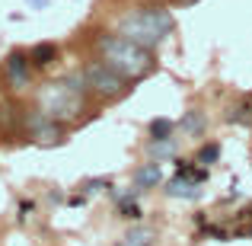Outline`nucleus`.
Returning a JSON list of instances; mask_svg holds the SVG:
<instances>
[{
  "instance_id": "f257e3e1",
  "label": "nucleus",
  "mask_w": 252,
  "mask_h": 246,
  "mask_svg": "<svg viewBox=\"0 0 252 246\" xmlns=\"http://www.w3.org/2000/svg\"><path fill=\"white\" fill-rule=\"evenodd\" d=\"M38 109L48 112L58 122H70L86 109V80L80 74L61 77V80L48 83L38 93Z\"/></svg>"
},
{
  "instance_id": "f03ea898",
  "label": "nucleus",
  "mask_w": 252,
  "mask_h": 246,
  "mask_svg": "<svg viewBox=\"0 0 252 246\" xmlns=\"http://www.w3.org/2000/svg\"><path fill=\"white\" fill-rule=\"evenodd\" d=\"M99 51H102V61L109 68H115L125 80H141L150 68H154V55L150 48L131 42L125 35H105L99 38Z\"/></svg>"
},
{
  "instance_id": "7ed1b4c3",
  "label": "nucleus",
  "mask_w": 252,
  "mask_h": 246,
  "mask_svg": "<svg viewBox=\"0 0 252 246\" xmlns=\"http://www.w3.org/2000/svg\"><path fill=\"white\" fill-rule=\"evenodd\" d=\"M172 29H176V19H172L169 10H163V6H144V10H137V13H131V16L122 19L118 35L131 38V42L144 45V48H154V45H160Z\"/></svg>"
},
{
  "instance_id": "20e7f679",
  "label": "nucleus",
  "mask_w": 252,
  "mask_h": 246,
  "mask_svg": "<svg viewBox=\"0 0 252 246\" xmlns=\"http://www.w3.org/2000/svg\"><path fill=\"white\" fill-rule=\"evenodd\" d=\"M83 80H86V90H93L96 96H102V99H118V96L128 93V80H125L115 68H109L105 61L86 64Z\"/></svg>"
},
{
  "instance_id": "39448f33",
  "label": "nucleus",
  "mask_w": 252,
  "mask_h": 246,
  "mask_svg": "<svg viewBox=\"0 0 252 246\" xmlns=\"http://www.w3.org/2000/svg\"><path fill=\"white\" fill-rule=\"evenodd\" d=\"M26 131H29V138H35L38 144H58L64 138V122H58L48 112L35 109V112L26 115Z\"/></svg>"
},
{
  "instance_id": "423d86ee",
  "label": "nucleus",
  "mask_w": 252,
  "mask_h": 246,
  "mask_svg": "<svg viewBox=\"0 0 252 246\" xmlns=\"http://www.w3.org/2000/svg\"><path fill=\"white\" fill-rule=\"evenodd\" d=\"M29 55L23 51H10L3 61V80L13 86V90H26L29 86Z\"/></svg>"
},
{
  "instance_id": "0eeeda50",
  "label": "nucleus",
  "mask_w": 252,
  "mask_h": 246,
  "mask_svg": "<svg viewBox=\"0 0 252 246\" xmlns=\"http://www.w3.org/2000/svg\"><path fill=\"white\" fill-rule=\"evenodd\" d=\"M198 185H201V182H195L191 176H182V173H176V176L169 179L166 192H169L172 198H179V195H182V198H198Z\"/></svg>"
},
{
  "instance_id": "6e6552de",
  "label": "nucleus",
  "mask_w": 252,
  "mask_h": 246,
  "mask_svg": "<svg viewBox=\"0 0 252 246\" xmlns=\"http://www.w3.org/2000/svg\"><path fill=\"white\" fill-rule=\"evenodd\" d=\"M160 179H163V173H160V163H157V160H150V163H144V166H137V170H134V185L141 192L144 189H154Z\"/></svg>"
},
{
  "instance_id": "1a4fd4ad",
  "label": "nucleus",
  "mask_w": 252,
  "mask_h": 246,
  "mask_svg": "<svg viewBox=\"0 0 252 246\" xmlns=\"http://www.w3.org/2000/svg\"><path fill=\"white\" fill-rule=\"evenodd\" d=\"M55 58H58V48H55L51 42H38L35 48L29 51V61L35 64V68H48V64L55 61Z\"/></svg>"
},
{
  "instance_id": "9d476101",
  "label": "nucleus",
  "mask_w": 252,
  "mask_h": 246,
  "mask_svg": "<svg viewBox=\"0 0 252 246\" xmlns=\"http://www.w3.org/2000/svg\"><path fill=\"white\" fill-rule=\"evenodd\" d=\"M227 122H233V125H249V122H252V96L240 99V103H236L233 109H230Z\"/></svg>"
},
{
  "instance_id": "9b49d317",
  "label": "nucleus",
  "mask_w": 252,
  "mask_h": 246,
  "mask_svg": "<svg viewBox=\"0 0 252 246\" xmlns=\"http://www.w3.org/2000/svg\"><path fill=\"white\" fill-rule=\"evenodd\" d=\"M154 230L150 227H131L128 234H125V243L122 246H154Z\"/></svg>"
},
{
  "instance_id": "f8f14e48",
  "label": "nucleus",
  "mask_w": 252,
  "mask_h": 246,
  "mask_svg": "<svg viewBox=\"0 0 252 246\" xmlns=\"http://www.w3.org/2000/svg\"><path fill=\"white\" fill-rule=\"evenodd\" d=\"M182 131H189V135H201V131H204V115L195 112V109L185 112V115H182Z\"/></svg>"
},
{
  "instance_id": "ddd939ff",
  "label": "nucleus",
  "mask_w": 252,
  "mask_h": 246,
  "mask_svg": "<svg viewBox=\"0 0 252 246\" xmlns=\"http://www.w3.org/2000/svg\"><path fill=\"white\" fill-rule=\"evenodd\" d=\"M137 192H141V189H131L128 195L118 198V211H122V217H131V221H137V217H141V208L131 202V195H137Z\"/></svg>"
},
{
  "instance_id": "4468645a",
  "label": "nucleus",
  "mask_w": 252,
  "mask_h": 246,
  "mask_svg": "<svg viewBox=\"0 0 252 246\" xmlns=\"http://www.w3.org/2000/svg\"><path fill=\"white\" fill-rule=\"evenodd\" d=\"M172 128H176V125H172L169 118H154V122H150V135H154V141H169Z\"/></svg>"
},
{
  "instance_id": "2eb2a0df",
  "label": "nucleus",
  "mask_w": 252,
  "mask_h": 246,
  "mask_svg": "<svg viewBox=\"0 0 252 246\" xmlns=\"http://www.w3.org/2000/svg\"><path fill=\"white\" fill-rule=\"evenodd\" d=\"M217 157H220V147H217V144H204V147L198 150V160L195 163L211 166V163H217Z\"/></svg>"
},
{
  "instance_id": "dca6fc26",
  "label": "nucleus",
  "mask_w": 252,
  "mask_h": 246,
  "mask_svg": "<svg viewBox=\"0 0 252 246\" xmlns=\"http://www.w3.org/2000/svg\"><path fill=\"white\" fill-rule=\"evenodd\" d=\"M150 154H154L157 163H160L163 157H169L172 154V138H169V141H154V144H150Z\"/></svg>"
},
{
  "instance_id": "f3484780",
  "label": "nucleus",
  "mask_w": 252,
  "mask_h": 246,
  "mask_svg": "<svg viewBox=\"0 0 252 246\" xmlns=\"http://www.w3.org/2000/svg\"><path fill=\"white\" fill-rule=\"evenodd\" d=\"M32 211H35V205H32V202H23V205H19V217L32 214Z\"/></svg>"
},
{
  "instance_id": "a211bd4d",
  "label": "nucleus",
  "mask_w": 252,
  "mask_h": 246,
  "mask_svg": "<svg viewBox=\"0 0 252 246\" xmlns=\"http://www.w3.org/2000/svg\"><path fill=\"white\" fill-rule=\"evenodd\" d=\"M83 202H86L83 195H70V198H67V205H74V208H77V205H83Z\"/></svg>"
},
{
  "instance_id": "6ab92c4d",
  "label": "nucleus",
  "mask_w": 252,
  "mask_h": 246,
  "mask_svg": "<svg viewBox=\"0 0 252 246\" xmlns=\"http://www.w3.org/2000/svg\"><path fill=\"white\" fill-rule=\"evenodd\" d=\"M176 6H195V3H201V0H172Z\"/></svg>"
},
{
  "instance_id": "aec40b11",
  "label": "nucleus",
  "mask_w": 252,
  "mask_h": 246,
  "mask_svg": "<svg viewBox=\"0 0 252 246\" xmlns=\"http://www.w3.org/2000/svg\"><path fill=\"white\" fill-rule=\"evenodd\" d=\"M45 3V0H32V6H42Z\"/></svg>"
},
{
  "instance_id": "412c9836",
  "label": "nucleus",
  "mask_w": 252,
  "mask_h": 246,
  "mask_svg": "<svg viewBox=\"0 0 252 246\" xmlns=\"http://www.w3.org/2000/svg\"><path fill=\"white\" fill-rule=\"evenodd\" d=\"M243 234H246V237H252V227H249V230H243Z\"/></svg>"
}]
</instances>
